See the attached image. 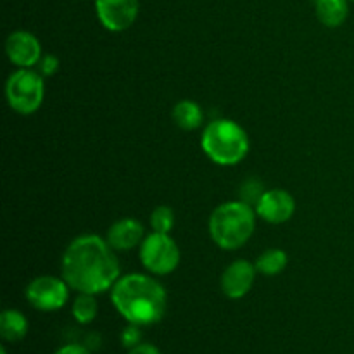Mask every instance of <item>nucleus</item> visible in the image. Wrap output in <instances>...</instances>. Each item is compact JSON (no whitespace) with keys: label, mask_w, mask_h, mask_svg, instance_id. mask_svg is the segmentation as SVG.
<instances>
[{"label":"nucleus","mask_w":354,"mask_h":354,"mask_svg":"<svg viewBox=\"0 0 354 354\" xmlns=\"http://www.w3.org/2000/svg\"><path fill=\"white\" fill-rule=\"evenodd\" d=\"M62 279L80 294H102L120 280V261L109 242L97 235H82L66 248Z\"/></svg>","instance_id":"f257e3e1"},{"label":"nucleus","mask_w":354,"mask_h":354,"mask_svg":"<svg viewBox=\"0 0 354 354\" xmlns=\"http://www.w3.org/2000/svg\"><path fill=\"white\" fill-rule=\"evenodd\" d=\"M114 308L128 324L147 327L154 325L166 313V290L152 277L131 273L120 277L111 292Z\"/></svg>","instance_id":"f03ea898"},{"label":"nucleus","mask_w":354,"mask_h":354,"mask_svg":"<svg viewBox=\"0 0 354 354\" xmlns=\"http://www.w3.org/2000/svg\"><path fill=\"white\" fill-rule=\"evenodd\" d=\"M254 209L244 201L220 204L209 218L211 237L216 245L227 251L242 248L254 232Z\"/></svg>","instance_id":"7ed1b4c3"},{"label":"nucleus","mask_w":354,"mask_h":354,"mask_svg":"<svg viewBox=\"0 0 354 354\" xmlns=\"http://www.w3.org/2000/svg\"><path fill=\"white\" fill-rule=\"evenodd\" d=\"M207 158L221 166L239 165L249 152V137L244 128L232 120H214L204 128L201 138Z\"/></svg>","instance_id":"20e7f679"},{"label":"nucleus","mask_w":354,"mask_h":354,"mask_svg":"<svg viewBox=\"0 0 354 354\" xmlns=\"http://www.w3.org/2000/svg\"><path fill=\"white\" fill-rule=\"evenodd\" d=\"M45 95V83L40 73L30 68H19L9 76L6 97L9 106L19 114H33L40 109Z\"/></svg>","instance_id":"39448f33"},{"label":"nucleus","mask_w":354,"mask_h":354,"mask_svg":"<svg viewBox=\"0 0 354 354\" xmlns=\"http://www.w3.org/2000/svg\"><path fill=\"white\" fill-rule=\"evenodd\" d=\"M140 259L154 275H169L180 265V249L169 234L152 232L140 245Z\"/></svg>","instance_id":"423d86ee"},{"label":"nucleus","mask_w":354,"mask_h":354,"mask_svg":"<svg viewBox=\"0 0 354 354\" xmlns=\"http://www.w3.org/2000/svg\"><path fill=\"white\" fill-rule=\"evenodd\" d=\"M69 286L64 279L41 275L26 287V297L35 310L57 311L68 303Z\"/></svg>","instance_id":"0eeeda50"},{"label":"nucleus","mask_w":354,"mask_h":354,"mask_svg":"<svg viewBox=\"0 0 354 354\" xmlns=\"http://www.w3.org/2000/svg\"><path fill=\"white\" fill-rule=\"evenodd\" d=\"M138 9V0H95L99 21L109 31L128 30L137 19Z\"/></svg>","instance_id":"6e6552de"},{"label":"nucleus","mask_w":354,"mask_h":354,"mask_svg":"<svg viewBox=\"0 0 354 354\" xmlns=\"http://www.w3.org/2000/svg\"><path fill=\"white\" fill-rule=\"evenodd\" d=\"M9 61L17 68H31L41 61V45L30 31H14L6 40Z\"/></svg>","instance_id":"1a4fd4ad"},{"label":"nucleus","mask_w":354,"mask_h":354,"mask_svg":"<svg viewBox=\"0 0 354 354\" xmlns=\"http://www.w3.org/2000/svg\"><path fill=\"white\" fill-rule=\"evenodd\" d=\"M294 211H296V201L289 192L282 189L266 190L256 204V214L273 225L289 221Z\"/></svg>","instance_id":"9d476101"},{"label":"nucleus","mask_w":354,"mask_h":354,"mask_svg":"<svg viewBox=\"0 0 354 354\" xmlns=\"http://www.w3.org/2000/svg\"><path fill=\"white\" fill-rule=\"evenodd\" d=\"M256 273H258L256 265L245 261V259H237V261L230 263L221 275V290L230 299H241L254 286Z\"/></svg>","instance_id":"9b49d317"},{"label":"nucleus","mask_w":354,"mask_h":354,"mask_svg":"<svg viewBox=\"0 0 354 354\" xmlns=\"http://www.w3.org/2000/svg\"><path fill=\"white\" fill-rule=\"evenodd\" d=\"M144 239V227L133 218H123L111 225L106 241L114 251H130Z\"/></svg>","instance_id":"f8f14e48"},{"label":"nucleus","mask_w":354,"mask_h":354,"mask_svg":"<svg viewBox=\"0 0 354 354\" xmlns=\"http://www.w3.org/2000/svg\"><path fill=\"white\" fill-rule=\"evenodd\" d=\"M28 334V320L21 311L6 310L0 315V335L6 342H19Z\"/></svg>","instance_id":"ddd939ff"},{"label":"nucleus","mask_w":354,"mask_h":354,"mask_svg":"<svg viewBox=\"0 0 354 354\" xmlns=\"http://www.w3.org/2000/svg\"><path fill=\"white\" fill-rule=\"evenodd\" d=\"M349 0H317V17L328 28H337L348 19Z\"/></svg>","instance_id":"4468645a"},{"label":"nucleus","mask_w":354,"mask_h":354,"mask_svg":"<svg viewBox=\"0 0 354 354\" xmlns=\"http://www.w3.org/2000/svg\"><path fill=\"white\" fill-rule=\"evenodd\" d=\"M173 121L178 128L185 131H192L199 128L204 121V113L201 106L194 100H182L173 107Z\"/></svg>","instance_id":"2eb2a0df"},{"label":"nucleus","mask_w":354,"mask_h":354,"mask_svg":"<svg viewBox=\"0 0 354 354\" xmlns=\"http://www.w3.org/2000/svg\"><path fill=\"white\" fill-rule=\"evenodd\" d=\"M287 263H289V256H287L286 251H282V249H268L258 258L256 270H258V273H263L266 277H275L280 275L287 268Z\"/></svg>","instance_id":"dca6fc26"},{"label":"nucleus","mask_w":354,"mask_h":354,"mask_svg":"<svg viewBox=\"0 0 354 354\" xmlns=\"http://www.w3.org/2000/svg\"><path fill=\"white\" fill-rule=\"evenodd\" d=\"M97 313H99V304L93 294H80L73 303V317L78 324H92L97 318Z\"/></svg>","instance_id":"f3484780"},{"label":"nucleus","mask_w":354,"mask_h":354,"mask_svg":"<svg viewBox=\"0 0 354 354\" xmlns=\"http://www.w3.org/2000/svg\"><path fill=\"white\" fill-rule=\"evenodd\" d=\"M151 227L158 234H169L175 227V213L169 206H158L151 214Z\"/></svg>","instance_id":"a211bd4d"},{"label":"nucleus","mask_w":354,"mask_h":354,"mask_svg":"<svg viewBox=\"0 0 354 354\" xmlns=\"http://www.w3.org/2000/svg\"><path fill=\"white\" fill-rule=\"evenodd\" d=\"M263 187L261 183L256 182V180H248V182L244 183V187H242V201H244L245 204H249V206H252V204H258V201L261 199L263 196Z\"/></svg>","instance_id":"6ab92c4d"},{"label":"nucleus","mask_w":354,"mask_h":354,"mask_svg":"<svg viewBox=\"0 0 354 354\" xmlns=\"http://www.w3.org/2000/svg\"><path fill=\"white\" fill-rule=\"evenodd\" d=\"M120 339H121V344H123L127 349L135 348V346L140 344V341H142L140 327H138V325L130 324L127 328H123Z\"/></svg>","instance_id":"aec40b11"},{"label":"nucleus","mask_w":354,"mask_h":354,"mask_svg":"<svg viewBox=\"0 0 354 354\" xmlns=\"http://www.w3.org/2000/svg\"><path fill=\"white\" fill-rule=\"evenodd\" d=\"M38 64H40L41 75L52 76V75H55V71L59 69V59L55 57V55L47 54V55H44V57H41V61L38 62Z\"/></svg>","instance_id":"412c9836"},{"label":"nucleus","mask_w":354,"mask_h":354,"mask_svg":"<svg viewBox=\"0 0 354 354\" xmlns=\"http://www.w3.org/2000/svg\"><path fill=\"white\" fill-rule=\"evenodd\" d=\"M127 354H161V353H159V349L156 348L154 344H147V342H140V344L135 346V348L128 349Z\"/></svg>","instance_id":"4be33fe9"},{"label":"nucleus","mask_w":354,"mask_h":354,"mask_svg":"<svg viewBox=\"0 0 354 354\" xmlns=\"http://www.w3.org/2000/svg\"><path fill=\"white\" fill-rule=\"evenodd\" d=\"M54 354H90V351L85 348V346L66 344V346H62V348H59Z\"/></svg>","instance_id":"5701e85b"},{"label":"nucleus","mask_w":354,"mask_h":354,"mask_svg":"<svg viewBox=\"0 0 354 354\" xmlns=\"http://www.w3.org/2000/svg\"><path fill=\"white\" fill-rule=\"evenodd\" d=\"M0 354H7V349L3 348V346H2V348H0Z\"/></svg>","instance_id":"b1692460"},{"label":"nucleus","mask_w":354,"mask_h":354,"mask_svg":"<svg viewBox=\"0 0 354 354\" xmlns=\"http://www.w3.org/2000/svg\"><path fill=\"white\" fill-rule=\"evenodd\" d=\"M351 2H354V0H351Z\"/></svg>","instance_id":"393cba45"}]
</instances>
